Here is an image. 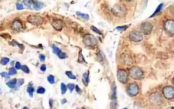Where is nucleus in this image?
Here are the masks:
<instances>
[{
    "instance_id": "nucleus-34",
    "label": "nucleus",
    "mask_w": 174,
    "mask_h": 109,
    "mask_svg": "<svg viewBox=\"0 0 174 109\" xmlns=\"http://www.w3.org/2000/svg\"><path fill=\"white\" fill-rule=\"evenodd\" d=\"M39 59L41 62H44L45 60V56H44L43 54H41V55L39 56Z\"/></svg>"
},
{
    "instance_id": "nucleus-28",
    "label": "nucleus",
    "mask_w": 174,
    "mask_h": 109,
    "mask_svg": "<svg viewBox=\"0 0 174 109\" xmlns=\"http://www.w3.org/2000/svg\"><path fill=\"white\" fill-rule=\"evenodd\" d=\"M24 2L25 4L27 6H28V7H31V6L32 4V1H25Z\"/></svg>"
},
{
    "instance_id": "nucleus-36",
    "label": "nucleus",
    "mask_w": 174,
    "mask_h": 109,
    "mask_svg": "<svg viewBox=\"0 0 174 109\" xmlns=\"http://www.w3.org/2000/svg\"><path fill=\"white\" fill-rule=\"evenodd\" d=\"M76 90L77 91V92H78V93H81L82 92V91L81 90V89H80L79 86L78 85H77L76 86Z\"/></svg>"
},
{
    "instance_id": "nucleus-17",
    "label": "nucleus",
    "mask_w": 174,
    "mask_h": 109,
    "mask_svg": "<svg viewBox=\"0 0 174 109\" xmlns=\"http://www.w3.org/2000/svg\"><path fill=\"white\" fill-rule=\"evenodd\" d=\"M21 69L26 73H29L30 72V70L29 69V68L27 66H26L25 65H23V66H22L21 67Z\"/></svg>"
},
{
    "instance_id": "nucleus-27",
    "label": "nucleus",
    "mask_w": 174,
    "mask_h": 109,
    "mask_svg": "<svg viewBox=\"0 0 174 109\" xmlns=\"http://www.w3.org/2000/svg\"><path fill=\"white\" fill-rule=\"evenodd\" d=\"M59 57V58L60 59H65L66 57H67V56H66V54L65 53H63V52H61L59 54V55L58 56Z\"/></svg>"
},
{
    "instance_id": "nucleus-14",
    "label": "nucleus",
    "mask_w": 174,
    "mask_h": 109,
    "mask_svg": "<svg viewBox=\"0 0 174 109\" xmlns=\"http://www.w3.org/2000/svg\"><path fill=\"white\" fill-rule=\"evenodd\" d=\"M76 14L77 16L81 17L83 19H86V20L89 19V16L87 14H84V13H82L80 12H77Z\"/></svg>"
},
{
    "instance_id": "nucleus-1",
    "label": "nucleus",
    "mask_w": 174,
    "mask_h": 109,
    "mask_svg": "<svg viewBox=\"0 0 174 109\" xmlns=\"http://www.w3.org/2000/svg\"><path fill=\"white\" fill-rule=\"evenodd\" d=\"M130 76L135 79H139L142 76V71L139 68L133 67L130 70Z\"/></svg>"
},
{
    "instance_id": "nucleus-4",
    "label": "nucleus",
    "mask_w": 174,
    "mask_h": 109,
    "mask_svg": "<svg viewBox=\"0 0 174 109\" xmlns=\"http://www.w3.org/2000/svg\"><path fill=\"white\" fill-rule=\"evenodd\" d=\"M117 77L119 82L126 84L127 82L128 75L126 72L123 70H119L117 71Z\"/></svg>"
},
{
    "instance_id": "nucleus-2",
    "label": "nucleus",
    "mask_w": 174,
    "mask_h": 109,
    "mask_svg": "<svg viewBox=\"0 0 174 109\" xmlns=\"http://www.w3.org/2000/svg\"><path fill=\"white\" fill-rule=\"evenodd\" d=\"M129 38L133 42H138L141 41L143 38V35L139 31L134 30L131 31L129 34Z\"/></svg>"
},
{
    "instance_id": "nucleus-26",
    "label": "nucleus",
    "mask_w": 174,
    "mask_h": 109,
    "mask_svg": "<svg viewBox=\"0 0 174 109\" xmlns=\"http://www.w3.org/2000/svg\"><path fill=\"white\" fill-rule=\"evenodd\" d=\"M127 26H118L117 27H116V29L119 31H124L125 30L127 27Z\"/></svg>"
},
{
    "instance_id": "nucleus-7",
    "label": "nucleus",
    "mask_w": 174,
    "mask_h": 109,
    "mask_svg": "<svg viewBox=\"0 0 174 109\" xmlns=\"http://www.w3.org/2000/svg\"><path fill=\"white\" fill-rule=\"evenodd\" d=\"M27 20L30 23L34 25L41 24L43 22V19L39 16H30L28 17Z\"/></svg>"
},
{
    "instance_id": "nucleus-20",
    "label": "nucleus",
    "mask_w": 174,
    "mask_h": 109,
    "mask_svg": "<svg viewBox=\"0 0 174 109\" xmlns=\"http://www.w3.org/2000/svg\"><path fill=\"white\" fill-rule=\"evenodd\" d=\"M48 81L50 83V84H54L55 82V79H54V77L53 76V75H49L48 77Z\"/></svg>"
},
{
    "instance_id": "nucleus-33",
    "label": "nucleus",
    "mask_w": 174,
    "mask_h": 109,
    "mask_svg": "<svg viewBox=\"0 0 174 109\" xmlns=\"http://www.w3.org/2000/svg\"><path fill=\"white\" fill-rule=\"evenodd\" d=\"M17 8L18 10H22V9H24V7H23V6L22 4H18L17 5Z\"/></svg>"
},
{
    "instance_id": "nucleus-39",
    "label": "nucleus",
    "mask_w": 174,
    "mask_h": 109,
    "mask_svg": "<svg viewBox=\"0 0 174 109\" xmlns=\"http://www.w3.org/2000/svg\"><path fill=\"white\" fill-rule=\"evenodd\" d=\"M168 109H173V107H170V108H169Z\"/></svg>"
},
{
    "instance_id": "nucleus-5",
    "label": "nucleus",
    "mask_w": 174,
    "mask_h": 109,
    "mask_svg": "<svg viewBox=\"0 0 174 109\" xmlns=\"http://www.w3.org/2000/svg\"><path fill=\"white\" fill-rule=\"evenodd\" d=\"M127 92L131 96H134L139 92V88L136 84H130L127 89Z\"/></svg>"
},
{
    "instance_id": "nucleus-12",
    "label": "nucleus",
    "mask_w": 174,
    "mask_h": 109,
    "mask_svg": "<svg viewBox=\"0 0 174 109\" xmlns=\"http://www.w3.org/2000/svg\"><path fill=\"white\" fill-rule=\"evenodd\" d=\"M17 81L16 79H12V80H11L8 81V82L7 83V85L9 88H13L16 86V85H17Z\"/></svg>"
},
{
    "instance_id": "nucleus-23",
    "label": "nucleus",
    "mask_w": 174,
    "mask_h": 109,
    "mask_svg": "<svg viewBox=\"0 0 174 109\" xmlns=\"http://www.w3.org/2000/svg\"><path fill=\"white\" fill-rule=\"evenodd\" d=\"M17 73V71L14 68H11L9 70L8 74L9 75H14Z\"/></svg>"
},
{
    "instance_id": "nucleus-40",
    "label": "nucleus",
    "mask_w": 174,
    "mask_h": 109,
    "mask_svg": "<svg viewBox=\"0 0 174 109\" xmlns=\"http://www.w3.org/2000/svg\"><path fill=\"white\" fill-rule=\"evenodd\" d=\"M123 109H127V107H125V108H124Z\"/></svg>"
},
{
    "instance_id": "nucleus-32",
    "label": "nucleus",
    "mask_w": 174,
    "mask_h": 109,
    "mask_svg": "<svg viewBox=\"0 0 174 109\" xmlns=\"http://www.w3.org/2000/svg\"><path fill=\"white\" fill-rule=\"evenodd\" d=\"M0 75H2L3 77H6V78H9V74L7 72H3V73L0 74Z\"/></svg>"
},
{
    "instance_id": "nucleus-6",
    "label": "nucleus",
    "mask_w": 174,
    "mask_h": 109,
    "mask_svg": "<svg viewBox=\"0 0 174 109\" xmlns=\"http://www.w3.org/2000/svg\"><path fill=\"white\" fill-rule=\"evenodd\" d=\"M163 94L166 98L168 99H172L173 98L174 94L173 88L170 86L165 87L163 90Z\"/></svg>"
},
{
    "instance_id": "nucleus-24",
    "label": "nucleus",
    "mask_w": 174,
    "mask_h": 109,
    "mask_svg": "<svg viewBox=\"0 0 174 109\" xmlns=\"http://www.w3.org/2000/svg\"><path fill=\"white\" fill-rule=\"evenodd\" d=\"M45 91V89L43 87H39L37 90V93L38 94H44Z\"/></svg>"
},
{
    "instance_id": "nucleus-18",
    "label": "nucleus",
    "mask_w": 174,
    "mask_h": 109,
    "mask_svg": "<svg viewBox=\"0 0 174 109\" xmlns=\"http://www.w3.org/2000/svg\"><path fill=\"white\" fill-rule=\"evenodd\" d=\"M65 74L71 79H76V76H75L74 75H73L72 72L71 71H66L65 72Z\"/></svg>"
},
{
    "instance_id": "nucleus-9",
    "label": "nucleus",
    "mask_w": 174,
    "mask_h": 109,
    "mask_svg": "<svg viewBox=\"0 0 174 109\" xmlns=\"http://www.w3.org/2000/svg\"><path fill=\"white\" fill-rule=\"evenodd\" d=\"M11 27L13 30L16 31H19L22 29V25L21 22L19 21H16L12 24Z\"/></svg>"
},
{
    "instance_id": "nucleus-16",
    "label": "nucleus",
    "mask_w": 174,
    "mask_h": 109,
    "mask_svg": "<svg viewBox=\"0 0 174 109\" xmlns=\"http://www.w3.org/2000/svg\"><path fill=\"white\" fill-rule=\"evenodd\" d=\"M52 48H53V52H54V53H55V54H56L57 56H58V55H59V54L61 52V50L59 49V48L58 47L55 46V45L53 46Z\"/></svg>"
},
{
    "instance_id": "nucleus-21",
    "label": "nucleus",
    "mask_w": 174,
    "mask_h": 109,
    "mask_svg": "<svg viewBox=\"0 0 174 109\" xmlns=\"http://www.w3.org/2000/svg\"><path fill=\"white\" fill-rule=\"evenodd\" d=\"M61 93L62 94H65V93L66 92L67 89H66V87L65 86V85L63 83H62L61 84Z\"/></svg>"
},
{
    "instance_id": "nucleus-37",
    "label": "nucleus",
    "mask_w": 174,
    "mask_h": 109,
    "mask_svg": "<svg viewBox=\"0 0 174 109\" xmlns=\"http://www.w3.org/2000/svg\"><path fill=\"white\" fill-rule=\"evenodd\" d=\"M41 69L43 71H45L46 70V65H43L41 66Z\"/></svg>"
},
{
    "instance_id": "nucleus-22",
    "label": "nucleus",
    "mask_w": 174,
    "mask_h": 109,
    "mask_svg": "<svg viewBox=\"0 0 174 109\" xmlns=\"http://www.w3.org/2000/svg\"><path fill=\"white\" fill-rule=\"evenodd\" d=\"M34 91V88H33L32 87H29L27 89V92L31 97L32 96Z\"/></svg>"
},
{
    "instance_id": "nucleus-29",
    "label": "nucleus",
    "mask_w": 174,
    "mask_h": 109,
    "mask_svg": "<svg viewBox=\"0 0 174 109\" xmlns=\"http://www.w3.org/2000/svg\"><path fill=\"white\" fill-rule=\"evenodd\" d=\"M116 87H114V88H113V93H112V98L113 99H114L116 98Z\"/></svg>"
},
{
    "instance_id": "nucleus-11",
    "label": "nucleus",
    "mask_w": 174,
    "mask_h": 109,
    "mask_svg": "<svg viewBox=\"0 0 174 109\" xmlns=\"http://www.w3.org/2000/svg\"><path fill=\"white\" fill-rule=\"evenodd\" d=\"M165 27L167 29V30H168L169 31H170L172 33H173L174 25H173V22L171 20L168 21L166 23Z\"/></svg>"
},
{
    "instance_id": "nucleus-13",
    "label": "nucleus",
    "mask_w": 174,
    "mask_h": 109,
    "mask_svg": "<svg viewBox=\"0 0 174 109\" xmlns=\"http://www.w3.org/2000/svg\"><path fill=\"white\" fill-rule=\"evenodd\" d=\"M163 6V4H159V6H158V7L157 8V9H156L155 11L154 12V13L152 15V16H151V17H153L155 16L156 14H157V13H158V12H159L160 11H161V10L162 9Z\"/></svg>"
},
{
    "instance_id": "nucleus-30",
    "label": "nucleus",
    "mask_w": 174,
    "mask_h": 109,
    "mask_svg": "<svg viewBox=\"0 0 174 109\" xmlns=\"http://www.w3.org/2000/svg\"><path fill=\"white\" fill-rule=\"evenodd\" d=\"M83 77L84 78V79L85 80L86 82V83H88L89 82V75L87 73H85L83 74Z\"/></svg>"
},
{
    "instance_id": "nucleus-15",
    "label": "nucleus",
    "mask_w": 174,
    "mask_h": 109,
    "mask_svg": "<svg viewBox=\"0 0 174 109\" xmlns=\"http://www.w3.org/2000/svg\"><path fill=\"white\" fill-rule=\"evenodd\" d=\"M43 7V4L40 2H36L34 3V8L36 10L41 9Z\"/></svg>"
},
{
    "instance_id": "nucleus-31",
    "label": "nucleus",
    "mask_w": 174,
    "mask_h": 109,
    "mask_svg": "<svg viewBox=\"0 0 174 109\" xmlns=\"http://www.w3.org/2000/svg\"><path fill=\"white\" fill-rule=\"evenodd\" d=\"M67 87H68V89H69V90H70L71 91H73L75 88L74 85L72 84H69L68 86H67Z\"/></svg>"
},
{
    "instance_id": "nucleus-25",
    "label": "nucleus",
    "mask_w": 174,
    "mask_h": 109,
    "mask_svg": "<svg viewBox=\"0 0 174 109\" xmlns=\"http://www.w3.org/2000/svg\"><path fill=\"white\" fill-rule=\"evenodd\" d=\"M9 62V59L5 58H3L2 59L1 61V63L3 65H6Z\"/></svg>"
},
{
    "instance_id": "nucleus-10",
    "label": "nucleus",
    "mask_w": 174,
    "mask_h": 109,
    "mask_svg": "<svg viewBox=\"0 0 174 109\" xmlns=\"http://www.w3.org/2000/svg\"><path fill=\"white\" fill-rule=\"evenodd\" d=\"M53 26L57 30H60L63 26V23L60 20H56L53 23Z\"/></svg>"
},
{
    "instance_id": "nucleus-3",
    "label": "nucleus",
    "mask_w": 174,
    "mask_h": 109,
    "mask_svg": "<svg viewBox=\"0 0 174 109\" xmlns=\"http://www.w3.org/2000/svg\"><path fill=\"white\" fill-rule=\"evenodd\" d=\"M84 43L88 46H94L97 44L96 38L91 35H86L83 38Z\"/></svg>"
},
{
    "instance_id": "nucleus-8",
    "label": "nucleus",
    "mask_w": 174,
    "mask_h": 109,
    "mask_svg": "<svg viewBox=\"0 0 174 109\" xmlns=\"http://www.w3.org/2000/svg\"><path fill=\"white\" fill-rule=\"evenodd\" d=\"M153 26L149 23H144L141 25L140 30L144 34H148L152 31Z\"/></svg>"
},
{
    "instance_id": "nucleus-35",
    "label": "nucleus",
    "mask_w": 174,
    "mask_h": 109,
    "mask_svg": "<svg viewBox=\"0 0 174 109\" xmlns=\"http://www.w3.org/2000/svg\"><path fill=\"white\" fill-rule=\"evenodd\" d=\"M21 65L20 63V62H17L16 65V69H20V68H21Z\"/></svg>"
},
{
    "instance_id": "nucleus-19",
    "label": "nucleus",
    "mask_w": 174,
    "mask_h": 109,
    "mask_svg": "<svg viewBox=\"0 0 174 109\" xmlns=\"http://www.w3.org/2000/svg\"><path fill=\"white\" fill-rule=\"evenodd\" d=\"M90 29H91L93 31H94L95 33H98V34H100V35H102V33H101V32L99 29H98L97 28H96V27H95V26H91V27H90Z\"/></svg>"
},
{
    "instance_id": "nucleus-38",
    "label": "nucleus",
    "mask_w": 174,
    "mask_h": 109,
    "mask_svg": "<svg viewBox=\"0 0 174 109\" xmlns=\"http://www.w3.org/2000/svg\"><path fill=\"white\" fill-rule=\"evenodd\" d=\"M22 109H28L27 107H24V108H22Z\"/></svg>"
}]
</instances>
